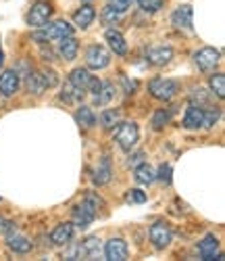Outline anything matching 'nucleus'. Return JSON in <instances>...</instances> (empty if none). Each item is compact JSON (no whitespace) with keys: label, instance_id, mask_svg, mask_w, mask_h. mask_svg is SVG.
I'll return each instance as SVG.
<instances>
[{"label":"nucleus","instance_id":"nucleus-1","mask_svg":"<svg viewBox=\"0 0 225 261\" xmlns=\"http://www.w3.org/2000/svg\"><path fill=\"white\" fill-rule=\"evenodd\" d=\"M98 209H104V201L98 197V194H94V192H86L81 205L73 207V213H71V215H73V224H75L79 230L88 228L90 224L96 220Z\"/></svg>","mask_w":225,"mask_h":261},{"label":"nucleus","instance_id":"nucleus-2","mask_svg":"<svg viewBox=\"0 0 225 261\" xmlns=\"http://www.w3.org/2000/svg\"><path fill=\"white\" fill-rule=\"evenodd\" d=\"M40 32H36L32 38L36 42H42V44H46V42H59L67 36H73V28L67 23V21H54V23H48V25H42L38 28Z\"/></svg>","mask_w":225,"mask_h":261},{"label":"nucleus","instance_id":"nucleus-3","mask_svg":"<svg viewBox=\"0 0 225 261\" xmlns=\"http://www.w3.org/2000/svg\"><path fill=\"white\" fill-rule=\"evenodd\" d=\"M119 127L115 129V140L119 144L121 150L129 153V150L136 146L138 138H140V129H138V123L133 121H123V123H117Z\"/></svg>","mask_w":225,"mask_h":261},{"label":"nucleus","instance_id":"nucleus-4","mask_svg":"<svg viewBox=\"0 0 225 261\" xmlns=\"http://www.w3.org/2000/svg\"><path fill=\"white\" fill-rule=\"evenodd\" d=\"M148 92L156 98V100H171L177 92V84L173 80H165V77H154L148 84Z\"/></svg>","mask_w":225,"mask_h":261},{"label":"nucleus","instance_id":"nucleus-5","mask_svg":"<svg viewBox=\"0 0 225 261\" xmlns=\"http://www.w3.org/2000/svg\"><path fill=\"white\" fill-rule=\"evenodd\" d=\"M148 236H150V243H152L156 249H165V247H169L171 238H173L171 228H169V224H165V222H156V224H152L150 230H148Z\"/></svg>","mask_w":225,"mask_h":261},{"label":"nucleus","instance_id":"nucleus-6","mask_svg":"<svg viewBox=\"0 0 225 261\" xmlns=\"http://www.w3.org/2000/svg\"><path fill=\"white\" fill-rule=\"evenodd\" d=\"M50 15H52V5H48V3H36V5H32L30 13H27V23L32 28H42V25L48 23Z\"/></svg>","mask_w":225,"mask_h":261},{"label":"nucleus","instance_id":"nucleus-7","mask_svg":"<svg viewBox=\"0 0 225 261\" xmlns=\"http://www.w3.org/2000/svg\"><path fill=\"white\" fill-rule=\"evenodd\" d=\"M221 59V53L207 46V48H200L194 53V63H196V67L202 69V71H211L217 67V63Z\"/></svg>","mask_w":225,"mask_h":261},{"label":"nucleus","instance_id":"nucleus-8","mask_svg":"<svg viewBox=\"0 0 225 261\" xmlns=\"http://www.w3.org/2000/svg\"><path fill=\"white\" fill-rule=\"evenodd\" d=\"M108 63H110V55L106 53V48L92 44L86 50V65L90 69H104Z\"/></svg>","mask_w":225,"mask_h":261},{"label":"nucleus","instance_id":"nucleus-9","mask_svg":"<svg viewBox=\"0 0 225 261\" xmlns=\"http://www.w3.org/2000/svg\"><path fill=\"white\" fill-rule=\"evenodd\" d=\"M104 255L110 261H125L127 255H129L127 243L123 241V238H110V241L104 245Z\"/></svg>","mask_w":225,"mask_h":261},{"label":"nucleus","instance_id":"nucleus-10","mask_svg":"<svg viewBox=\"0 0 225 261\" xmlns=\"http://www.w3.org/2000/svg\"><path fill=\"white\" fill-rule=\"evenodd\" d=\"M198 255L202 259H223V255L219 253V241H217V236L213 234H207L202 241L198 243Z\"/></svg>","mask_w":225,"mask_h":261},{"label":"nucleus","instance_id":"nucleus-11","mask_svg":"<svg viewBox=\"0 0 225 261\" xmlns=\"http://www.w3.org/2000/svg\"><path fill=\"white\" fill-rule=\"evenodd\" d=\"M171 21L177 30H192V21H194V11L190 5H182L177 7L171 15Z\"/></svg>","mask_w":225,"mask_h":261},{"label":"nucleus","instance_id":"nucleus-12","mask_svg":"<svg viewBox=\"0 0 225 261\" xmlns=\"http://www.w3.org/2000/svg\"><path fill=\"white\" fill-rule=\"evenodd\" d=\"M202 119H205V107L192 102V105L186 109V115H184V127H188V129L202 127Z\"/></svg>","mask_w":225,"mask_h":261},{"label":"nucleus","instance_id":"nucleus-13","mask_svg":"<svg viewBox=\"0 0 225 261\" xmlns=\"http://www.w3.org/2000/svg\"><path fill=\"white\" fill-rule=\"evenodd\" d=\"M7 245H9L11 251L21 253V255H25V253H30L34 249V243L30 241V238L23 236V234H17V230L11 232V234H7Z\"/></svg>","mask_w":225,"mask_h":261},{"label":"nucleus","instance_id":"nucleus-14","mask_svg":"<svg viewBox=\"0 0 225 261\" xmlns=\"http://www.w3.org/2000/svg\"><path fill=\"white\" fill-rule=\"evenodd\" d=\"M19 90V73L17 71H5L0 75V92L5 96H13Z\"/></svg>","mask_w":225,"mask_h":261},{"label":"nucleus","instance_id":"nucleus-15","mask_svg":"<svg viewBox=\"0 0 225 261\" xmlns=\"http://www.w3.org/2000/svg\"><path fill=\"white\" fill-rule=\"evenodd\" d=\"M77 50H79V44L73 36H67V38L59 40V55L65 61H73L77 57Z\"/></svg>","mask_w":225,"mask_h":261},{"label":"nucleus","instance_id":"nucleus-16","mask_svg":"<svg viewBox=\"0 0 225 261\" xmlns=\"http://www.w3.org/2000/svg\"><path fill=\"white\" fill-rule=\"evenodd\" d=\"M104 36H106V42H108L110 50L115 53V55H125V53H127V44H125V38H123L121 32H117V30H106Z\"/></svg>","mask_w":225,"mask_h":261},{"label":"nucleus","instance_id":"nucleus-17","mask_svg":"<svg viewBox=\"0 0 225 261\" xmlns=\"http://www.w3.org/2000/svg\"><path fill=\"white\" fill-rule=\"evenodd\" d=\"M73 238V224H59L54 230H52V234H50V241L54 243V245H59V247H63V245H67Z\"/></svg>","mask_w":225,"mask_h":261},{"label":"nucleus","instance_id":"nucleus-18","mask_svg":"<svg viewBox=\"0 0 225 261\" xmlns=\"http://www.w3.org/2000/svg\"><path fill=\"white\" fill-rule=\"evenodd\" d=\"M81 249H83V259H100L102 255V245L98 236H88L81 243Z\"/></svg>","mask_w":225,"mask_h":261},{"label":"nucleus","instance_id":"nucleus-19","mask_svg":"<svg viewBox=\"0 0 225 261\" xmlns=\"http://www.w3.org/2000/svg\"><path fill=\"white\" fill-rule=\"evenodd\" d=\"M171 59H173V50L169 46H156V48H150L148 50V61L152 65H159V67L167 65Z\"/></svg>","mask_w":225,"mask_h":261},{"label":"nucleus","instance_id":"nucleus-20","mask_svg":"<svg viewBox=\"0 0 225 261\" xmlns=\"http://www.w3.org/2000/svg\"><path fill=\"white\" fill-rule=\"evenodd\" d=\"M83 94H86V90L77 88V86L71 84V82H67L63 86V90H61V100L67 102V105H73V102H79L83 98Z\"/></svg>","mask_w":225,"mask_h":261},{"label":"nucleus","instance_id":"nucleus-21","mask_svg":"<svg viewBox=\"0 0 225 261\" xmlns=\"http://www.w3.org/2000/svg\"><path fill=\"white\" fill-rule=\"evenodd\" d=\"M94 17H96V11H94V7L86 5V7H81L79 11H75V15H73V21H75V25H77V28L86 30V28H90V25H92Z\"/></svg>","mask_w":225,"mask_h":261},{"label":"nucleus","instance_id":"nucleus-22","mask_svg":"<svg viewBox=\"0 0 225 261\" xmlns=\"http://www.w3.org/2000/svg\"><path fill=\"white\" fill-rule=\"evenodd\" d=\"M110 176H112V171H110V161H108V157H102L100 163H98V167L94 169V184L104 186V184L110 182Z\"/></svg>","mask_w":225,"mask_h":261},{"label":"nucleus","instance_id":"nucleus-23","mask_svg":"<svg viewBox=\"0 0 225 261\" xmlns=\"http://www.w3.org/2000/svg\"><path fill=\"white\" fill-rule=\"evenodd\" d=\"M112 98H115V86L110 82H102V88L98 90V94L94 96V105H108Z\"/></svg>","mask_w":225,"mask_h":261},{"label":"nucleus","instance_id":"nucleus-24","mask_svg":"<svg viewBox=\"0 0 225 261\" xmlns=\"http://www.w3.org/2000/svg\"><path fill=\"white\" fill-rule=\"evenodd\" d=\"M25 86H27V90L32 92V94H42L44 90H46V86H44V82H42V75H40V71H30V75H27V80H25Z\"/></svg>","mask_w":225,"mask_h":261},{"label":"nucleus","instance_id":"nucleus-25","mask_svg":"<svg viewBox=\"0 0 225 261\" xmlns=\"http://www.w3.org/2000/svg\"><path fill=\"white\" fill-rule=\"evenodd\" d=\"M90 80H92V75L88 73V69H81V67L73 69V71H71V75H69V82H71V84H75L77 88H81V90H86V88H88Z\"/></svg>","mask_w":225,"mask_h":261},{"label":"nucleus","instance_id":"nucleus-26","mask_svg":"<svg viewBox=\"0 0 225 261\" xmlns=\"http://www.w3.org/2000/svg\"><path fill=\"white\" fill-rule=\"evenodd\" d=\"M136 180L140 182V184H152L156 178H154V171H152V167L148 165V163H140V165H136Z\"/></svg>","mask_w":225,"mask_h":261},{"label":"nucleus","instance_id":"nucleus-27","mask_svg":"<svg viewBox=\"0 0 225 261\" xmlns=\"http://www.w3.org/2000/svg\"><path fill=\"white\" fill-rule=\"evenodd\" d=\"M75 119H77V123H81L83 127H92V125H96V117H94V113H92V109H90V107H83V105L77 109Z\"/></svg>","mask_w":225,"mask_h":261},{"label":"nucleus","instance_id":"nucleus-28","mask_svg":"<svg viewBox=\"0 0 225 261\" xmlns=\"http://www.w3.org/2000/svg\"><path fill=\"white\" fill-rule=\"evenodd\" d=\"M119 119H121V113L117 111V109H106V111H102V115H100V125L110 129V127H115L119 123Z\"/></svg>","mask_w":225,"mask_h":261},{"label":"nucleus","instance_id":"nucleus-29","mask_svg":"<svg viewBox=\"0 0 225 261\" xmlns=\"http://www.w3.org/2000/svg\"><path fill=\"white\" fill-rule=\"evenodd\" d=\"M169 121H171V109H159V111L152 115V127L154 129H163Z\"/></svg>","mask_w":225,"mask_h":261},{"label":"nucleus","instance_id":"nucleus-30","mask_svg":"<svg viewBox=\"0 0 225 261\" xmlns=\"http://www.w3.org/2000/svg\"><path fill=\"white\" fill-rule=\"evenodd\" d=\"M211 90L219 96V98H225V75L223 73H215L211 77Z\"/></svg>","mask_w":225,"mask_h":261},{"label":"nucleus","instance_id":"nucleus-31","mask_svg":"<svg viewBox=\"0 0 225 261\" xmlns=\"http://www.w3.org/2000/svg\"><path fill=\"white\" fill-rule=\"evenodd\" d=\"M125 203H129V205H133V203H146V192H142L140 188H129L127 192H125Z\"/></svg>","mask_w":225,"mask_h":261},{"label":"nucleus","instance_id":"nucleus-32","mask_svg":"<svg viewBox=\"0 0 225 261\" xmlns=\"http://www.w3.org/2000/svg\"><path fill=\"white\" fill-rule=\"evenodd\" d=\"M138 5H140V9L146 11V13H156V11L163 9L165 0H138Z\"/></svg>","mask_w":225,"mask_h":261},{"label":"nucleus","instance_id":"nucleus-33","mask_svg":"<svg viewBox=\"0 0 225 261\" xmlns=\"http://www.w3.org/2000/svg\"><path fill=\"white\" fill-rule=\"evenodd\" d=\"M219 109H205V119H202V127H213L215 123H217V119H219Z\"/></svg>","mask_w":225,"mask_h":261},{"label":"nucleus","instance_id":"nucleus-34","mask_svg":"<svg viewBox=\"0 0 225 261\" xmlns=\"http://www.w3.org/2000/svg\"><path fill=\"white\" fill-rule=\"evenodd\" d=\"M119 17H121V13H119V11H115V9H112L110 5H108V7H104V11H102V21H104L106 25L117 23Z\"/></svg>","mask_w":225,"mask_h":261},{"label":"nucleus","instance_id":"nucleus-35","mask_svg":"<svg viewBox=\"0 0 225 261\" xmlns=\"http://www.w3.org/2000/svg\"><path fill=\"white\" fill-rule=\"evenodd\" d=\"M171 173H173L171 165H169V163H163V165L159 167V171L154 173V178L161 180V182H165V184H171Z\"/></svg>","mask_w":225,"mask_h":261},{"label":"nucleus","instance_id":"nucleus-36","mask_svg":"<svg viewBox=\"0 0 225 261\" xmlns=\"http://www.w3.org/2000/svg\"><path fill=\"white\" fill-rule=\"evenodd\" d=\"M40 75H42V82H44L46 88H54V86L59 84V77H57V73L52 69H42Z\"/></svg>","mask_w":225,"mask_h":261},{"label":"nucleus","instance_id":"nucleus-37","mask_svg":"<svg viewBox=\"0 0 225 261\" xmlns=\"http://www.w3.org/2000/svg\"><path fill=\"white\" fill-rule=\"evenodd\" d=\"M65 259H83L81 243H75V245H71L69 249H67V251H65Z\"/></svg>","mask_w":225,"mask_h":261},{"label":"nucleus","instance_id":"nucleus-38","mask_svg":"<svg viewBox=\"0 0 225 261\" xmlns=\"http://www.w3.org/2000/svg\"><path fill=\"white\" fill-rule=\"evenodd\" d=\"M133 3H136V0H110V7L115 9V11H119V13L123 15V13H125V11H127V9L133 5Z\"/></svg>","mask_w":225,"mask_h":261},{"label":"nucleus","instance_id":"nucleus-39","mask_svg":"<svg viewBox=\"0 0 225 261\" xmlns=\"http://www.w3.org/2000/svg\"><path fill=\"white\" fill-rule=\"evenodd\" d=\"M17 230V226H15V222H11V220H5V217H0V234H11V232H15Z\"/></svg>","mask_w":225,"mask_h":261},{"label":"nucleus","instance_id":"nucleus-40","mask_svg":"<svg viewBox=\"0 0 225 261\" xmlns=\"http://www.w3.org/2000/svg\"><path fill=\"white\" fill-rule=\"evenodd\" d=\"M100 88H102V82H100L98 77H92V80H90V84H88V88H86V90H88V92H92V94L96 96Z\"/></svg>","mask_w":225,"mask_h":261},{"label":"nucleus","instance_id":"nucleus-41","mask_svg":"<svg viewBox=\"0 0 225 261\" xmlns=\"http://www.w3.org/2000/svg\"><path fill=\"white\" fill-rule=\"evenodd\" d=\"M192 100H194V102L198 100V105H207V102H209V96H205V90H202V88H198V90H194V94H192Z\"/></svg>","mask_w":225,"mask_h":261},{"label":"nucleus","instance_id":"nucleus-42","mask_svg":"<svg viewBox=\"0 0 225 261\" xmlns=\"http://www.w3.org/2000/svg\"><path fill=\"white\" fill-rule=\"evenodd\" d=\"M142 161H144V153H136V155H133V157H129L127 165H129V167H131V165H133V167H136V165H140Z\"/></svg>","mask_w":225,"mask_h":261},{"label":"nucleus","instance_id":"nucleus-43","mask_svg":"<svg viewBox=\"0 0 225 261\" xmlns=\"http://www.w3.org/2000/svg\"><path fill=\"white\" fill-rule=\"evenodd\" d=\"M3 63H5V55H3V50H0V67H3Z\"/></svg>","mask_w":225,"mask_h":261}]
</instances>
